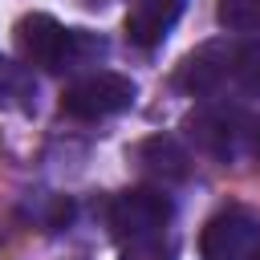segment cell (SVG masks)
Returning <instances> with one entry per match:
<instances>
[{"instance_id": "1", "label": "cell", "mask_w": 260, "mask_h": 260, "mask_svg": "<svg viewBox=\"0 0 260 260\" xmlns=\"http://www.w3.org/2000/svg\"><path fill=\"white\" fill-rule=\"evenodd\" d=\"M16 49L28 65L49 69V73H65V69H81L89 61L106 57V41L85 32V28H65L61 20L32 12L16 24Z\"/></svg>"}, {"instance_id": "2", "label": "cell", "mask_w": 260, "mask_h": 260, "mask_svg": "<svg viewBox=\"0 0 260 260\" xmlns=\"http://www.w3.org/2000/svg\"><path fill=\"white\" fill-rule=\"evenodd\" d=\"M134 98H138V85L126 73L98 69V73H85V77H77L73 85L61 89V114L77 118V122H102V118L130 110Z\"/></svg>"}, {"instance_id": "3", "label": "cell", "mask_w": 260, "mask_h": 260, "mask_svg": "<svg viewBox=\"0 0 260 260\" xmlns=\"http://www.w3.org/2000/svg\"><path fill=\"white\" fill-rule=\"evenodd\" d=\"M171 215H175V203L158 187H130V191H122V195H114L106 203L110 236L122 240V244L162 236V228L171 223Z\"/></svg>"}, {"instance_id": "4", "label": "cell", "mask_w": 260, "mask_h": 260, "mask_svg": "<svg viewBox=\"0 0 260 260\" xmlns=\"http://www.w3.org/2000/svg\"><path fill=\"white\" fill-rule=\"evenodd\" d=\"M203 260H260V219L244 207H223L199 236Z\"/></svg>"}, {"instance_id": "5", "label": "cell", "mask_w": 260, "mask_h": 260, "mask_svg": "<svg viewBox=\"0 0 260 260\" xmlns=\"http://www.w3.org/2000/svg\"><path fill=\"white\" fill-rule=\"evenodd\" d=\"M187 134H191V142L203 150V154H211V158H223V162H232L236 154H240V146L248 142V134H252V122L236 110V106H199L195 114H187Z\"/></svg>"}, {"instance_id": "6", "label": "cell", "mask_w": 260, "mask_h": 260, "mask_svg": "<svg viewBox=\"0 0 260 260\" xmlns=\"http://www.w3.org/2000/svg\"><path fill=\"white\" fill-rule=\"evenodd\" d=\"M232 49H236V41H207V45H199L195 53L183 57V65L175 73V85L195 93V98L219 93L223 85H232Z\"/></svg>"}, {"instance_id": "7", "label": "cell", "mask_w": 260, "mask_h": 260, "mask_svg": "<svg viewBox=\"0 0 260 260\" xmlns=\"http://www.w3.org/2000/svg\"><path fill=\"white\" fill-rule=\"evenodd\" d=\"M130 158H134V167H138L146 179H154V183H162V187L191 179V154H187V146H183L175 134H150V138L134 142V146H130Z\"/></svg>"}, {"instance_id": "8", "label": "cell", "mask_w": 260, "mask_h": 260, "mask_svg": "<svg viewBox=\"0 0 260 260\" xmlns=\"http://www.w3.org/2000/svg\"><path fill=\"white\" fill-rule=\"evenodd\" d=\"M183 16V0H130L126 8V41L138 49H158Z\"/></svg>"}, {"instance_id": "9", "label": "cell", "mask_w": 260, "mask_h": 260, "mask_svg": "<svg viewBox=\"0 0 260 260\" xmlns=\"http://www.w3.org/2000/svg\"><path fill=\"white\" fill-rule=\"evenodd\" d=\"M0 110H12V114L37 110V77L28 65L12 57H0Z\"/></svg>"}, {"instance_id": "10", "label": "cell", "mask_w": 260, "mask_h": 260, "mask_svg": "<svg viewBox=\"0 0 260 260\" xmlns=\"http://www.w3.org/2000/svg\"><path fill=\"white\" fill-rule=\"evenodd\" d=\"M232 85L248 98H260V32L236 41L232 49Z\"/></svg>"}, {"instance_id": "11", "label": "cell", "mask_w": 260, "mask_h": 260, "mask_svg": "<svg viewBox=\"0 0 260 260\" xmlns=\"http://www.w3.org/2000/svg\"><path fill=\"white\" fill-rule=\"evenodd\" d=\"M215 16L232 32H252V28H260V0H219Z\"/></svg>"}, {"instance_id": "12", "label": "cell", "mask_w": 260, "mask_h": 260, "mask_svg": "<svg viewBox=\"0 0 260 260\" xmlns=\"http://www.w3.org/2000/svg\"><path fill=\"white\" fill-rule=\"evenodd\" d=\"M118 260H175V244L162 240V236L134 240V244H122V256Z\"/></svg>"}, {"instance_id": "13", "label": "cell", "mask_w": 260, "mask_h": 260, "mask_svg": "<svg viewBox=\"0 0 260 260\" xmlns=\"http://www.w3.org/2000/svg\"><path fill=\"white\" fill-rule=\"evenodd\" d=\"M248 150H252V158L260 162V122H252V134H248Z\"/></svg>"}]
</instances>
